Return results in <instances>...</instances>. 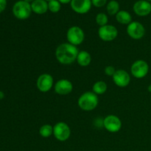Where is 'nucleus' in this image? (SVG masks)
I'll return each mask as SVG.
<instances>
[{
  "label": "nucleus",
  "mask_w": 151,
  "mask_h": 151,
  "mask_svg": "<svg viewBox=\"0 0 151 151\" xmlns=\"http://www.w3.org/2000/svg\"><path fill=\"white\" fill-rule=\"evenodd\" d=\"M7 7V0H0V13H2Z\"/></svg>",
  "instance_id": "25"
},
{
  "label": "nucleus",
  "mask_w": 151,
  "mask_h": 151,
  "mask_svg": "<svg viewBox=\"0 0 151 151\" xmlns=\"http://www.w3.org/2000/svg\"><path fill=\"white\" fill-rule=\"evenodd\" d=\"M116 20L121 24L128 25L132 22V16L126 10H119L116 15Z\"/></svg>",
  "instance_id": "17"
},
{
  "label": "nucleus",
  "mask_w": 151,
  "mask_h": 151,
  "mask_svg": "<svg viewBox=\"0 0 151 151\" xmlns=\"http://www.w3.org/2000/svg\"><path fill=\"white\" fill-rule=\"evenodd\" d=\"M106 10L109 15H116V13L119 11V4L116 0H111L109 1L106 6Z\"/></svg>",
  "instance_id": "20"
},
{
  "label": "nucleus",
  "mask_w": 151,
  "mask_h": 151,
  "mask_svg": "<svg viewBox=\"0 0 151 151\" xmlns=\"http://www.w3.org/2000/svg\"><path fill=\"white\" fill-rule=\"evenodd\" d=\"M60 4H68V3H71L72 0H58Z\"/></svg>",
  "instance_id": "26"
},
{
  "label": "nucleus",
  "mask_w": 151,
  "mask_h": 151,
  "mask_svg": "<svg viewBox=\"0 0 151 151\" xmlns=\"http://www.w3.org/2000/svg\"><path fill=\"white\" fill-rule=\"evenodd\" d=\"M54 90L59 95H68L73 90V85L69 80L60 79L54 85Z\"/></svg>",
  "instance_id": "12"
},
{
  "label": "nucleus",
  "mask_w": 151,
  "mask_h": 151,
  "mask_svg": "<svg viewBox=\"0 0 151 151\" xmlns=\"http://www.w3.org/2000/svg\"><path fill=\"white\" fill-rule=\"evenodd\" d=\"M3 97H4V93L1 92V91H0V100H1Z\"/></svg>",
  "instance_id": "27"
},
{
  "label": "nucleus",
  "mask_w": 151,
  "mask_h": 151,
  "mask_svg": "<svg viewBox=\"0 0 151 151\" xmlns=\"http://www.w3.org/2000/svg\"><path fill=\"white\" fill-rule=\"evenodd\" d=\"M150 100H151V96H150Z\"/></svg>",
  "instance_id": "32"
},
{
  "label": "nucleus",
  "mask_w": 151,
  "mask_h": 151,
  "mask_svg": "<svg viewBox=\"0 0 151 151\" xmlns=\"http://www.w3.org/2000/svg\"><path fill=\"white\" fill-rule=\"evenodd\" d=\"M114 83L117 86L124 88L129 85L131 82V76L127 71L123 69H118L112 77Z\"/></svg>",
  "instance_id": "11"
},
{
  "label": "nucleus",
  "mask_w": 151,
  "mask_h": 151,
  "mask_svg": "<svg viewBox=\"0 0 151 151\" xmlns=\"http://www.w3.org/2000/svg\"><path fill=\"white\" fill-rule=\"evenodd\" d=\"M32 11L38 15L44 14L48 9V2L45 0H35L31 3Z\"/></svg>",
  "instance_id": "15"
},
{
  "label": "nucleus",
  "mask_w": 151,
  "mask_h": 151,
  "mask_svg": "<svg viewBox=\"0 0 151 151\" xmlns=\"http://www.w3.org/2000/svg\"><path fill=\"white\" fill-rule=\"evenodd\" d=\"M31 4L24 0L16 1L13 7V13L16 19L19 20H25L30 16L32 13Z\"/></svg>",
  "instance_id": "3"
},
{
  "label": "nucleus",
  "mask_w": 151,
  "mask_h": 151,
  "mask_svg": "<svg viewBox=\"0 0 151 151\" xmlns=\"http://www.w3.org/2000/svg\"><path fill=\"white\" fill-rule=\"evenodd\" d=\"M39 134L41 137L44 138H49L53 134V126L50 124H45L43 125L39 128Z\"/></svg>",
  "instance_id": "19"
},
{
  "label": "nucleus",
  "mask_w": 151,
  "mask_h": 151,
  "mask_svg": "<svg viewBox=\"0 0 151 151\" xmlns=\"http://www.w3.org/2000/svg\"><path fill=\"white\" fill-rule=\"evenodd\" d=\"M72 10L79 14L88 13L91 7V0H72L70 3Z\"/></svg>",
  "instance_id": "13"
},
{
  "label": "nucleus",
  "mask_w": 151,
  "mask_h": 151,
  "mask_svg": "<svg viewBox=\"0 0 151 151\" xmlns=\"http://www.w3.org/2000/svg\"><path fill=\"white\" fill-rule=\"evenodd\" d=\"M79 50L76 46L69 43H63L56 48L55 58L63 65H70L77 60Z\"/></svg>",
  "instance_id": "1"
},
{
  "label": "nucleus",
  "mask_w": 151,
  "mask_h": 151,
  "mask_svg": "<svg viewBox=\"0 0 151 151\" xmlns=\"http://www.w3.org/2000/svg\"><path fill=\"white\" fill-rule=\"evenodd\" d=\"M103 127L109 132L116 133L122 128V121L116 115H108L103 119Z\"/></svg>",
  "instance_id": "9"
},
{
  "label": "nucleus",
  "mask_w": 151,
  "mask_h": 151,
  "mask_svg": "<svg viewBox=\"0 0 151 151\" xmlns=\"http://www.w3.org/2000/svg\"><path fill=\"white\" fill-rule=\"evenodd\" d=\"M147 1H151V0H147Z\"/></svg>",
  "instance_id": "31"
},
{
  "label": "nucleus",
  "mask_w": 151,
  "mask_h": 151,
  "mask_svg": "<svg viewBox=\"0 0 151 151\" xmlns=\"http://www.w3.org/2000/svg\"><path fill=\"white\" fill-rule=\"evenodd\" d=\"M116 71V70L113 66H107L104 69L105 74L109 77H113V75H114Z\"/></svg>",
  "instance_id": "23"
},
{
  "label": "nucleus",
  "mask_w": 151,
  "mask_h": 151,
  "mask_svg": "<svg viewBox=\"0 0 151 151\" xmlns=\"http://www.w3.org/2000/svg\"><path fill=\"white\" fill-rule=\"evenodd\" d=\"M147 89H148V91H150V92L151 93V85L149 86H148V88H147Z\"/></svg>",
  "instance_id": "29"
},
{
  "label": "nucleus",
  "mask_w": 151,
  "mask_h": 151,
  "mask_svg": "<svg viewBox=\"0 0 151 151\" xmlns=\"http://www.w3.org/2000/svg\"><path fill=\"white\" fill-rule=\"evenodd\" d=\"M98 97L93 91H86L78 98V104L80 109L85 111H91L98 106Z\"/></svg>",
  "instance_id": "2"
},
{
  "label": "nucleus",
  "mask_w": 151,
  "mask_h": 151,
  "mask_svg": "<svg viewBox=\"0 0 151 151\" xmlns=\"http://www.w3.org/2000/svg\"><path fill=\"white\" fill-rule=\"evenodd\" d=\"M98 35L102 41L110 42L116 39L118 35V30L114 25L106 24L99 28Z\"/></svg>",
  "instance_id": "7"
},
{
  "label": "nucleus",
  "mask_w": 151,
  "mask_h": 151,
  "mask_svg": "<svg viewBox=\"0 0 151 151\" xmlns=\"http://www.w3.org/2000/svg\"><path fill=\"white\" fill-rule=\"evenodd\" d=\"M107 0H91V3L96 7H102L106 5Z\"/></svg>",
  "instance_id": "24"
},
{
  "label": "nucleus",
  "mask_w": 151,
  "mask_h": 151,
  "mask_svg": "<svg viewBox=\"0 0 151 151\" xmlns=\"http://www.w3.org/2000/svg\"><path fill=\"white\" fill-rule=\"evenodd\" d=\"M134 13L139 16H146L151 13V4L147 0H139L133 7Z\"/></svg>",
  "instance_id": "14"
},
{
  "label": "nucleus",
  "mask_w": 151,
  "mask_h": 151,
  "mask_svg": "<svg viewBox=\"0 0 151 151\" xmlns=\"http://www.w3.org/2000/svg\"><path fill=\"white\" fill-rule=\"evenodd\" d=\"M66 39L68 43L77 47L82 44L85 39L84 31L78 26L71 27L66 32Z\"/></svg>",
  "instance_id": "4"
},
{
  "label": "nucleus",
  "mask_w": 151,
  "mask_h": 151,
  "mask_svg": "<svg viewBox=\"0 0 151 151\" xmlns=\"http://www.w3.org/2000/svg\"><path fill=\"white\" fill-rule=\"evenodd\" d=\"M149 72V65L145 60H137L133 63L131 67V73L137 79H142L147 76Z\"/></svg>",
  "instance_id": "6"
},
{
  "label": "nucleus",
  "mask_w": 151,
  "mask_h": 151,
  "mask_svg": "<svg viewBox=\"0 0 151 151\" xmlns=\"http://www.w3.org/2000/svg\"><path fill=\"white\" fill-rule=\"evenodd\" d=\"M24 1H27V2H28V3H32V1H35V0H24Z\"/></svg>",
  "instance_id": "28"
},
{
  "label": "nucleus",
  "mask_w": 151,
  "mask_h": 151,
  "mask_svg": "<svg viewBox=\"0 0 151 151\" xmlns=\"http://www.w3.org/2000/svg\"><path fill=\"white\" fill-rule=\"evenodd\" d=\"M76 61L78 62V64L82 67H86L90 65L91 62V56L88 52L86 50H82L79 51V53L77 57Z\"/></svg>",
  "instance_id": "16"
},
{
  "label": "nucleus",
  "mask_w": 151,
  "mask_h": 151,
  "mask_svg": "<svg viewBox=\"0 0 151 151\" xmlns=\"http://www.w3.org/2000/svg\"><path fill=\"white\" fill-rule=\"evenodd\" d=\"M60 7H61L60 3L58 0H51V1H48V9L52 13H56L59 12Z\"/></svg>",
  "instance_id": "22"
},
{
  "label": "nucleus",
  "mask_w": 151,
  "mask_h": 151,
  "mask_svg": "<svg viewBox=\"0 0 151 151\" xmlns=\"http://www.w3.org/2000/svg\"><path fill=\"white\" fill-rule=\"evenodd\" d=\"M96 22L97 24L100 27L105 26V25L108 24L109 22V18H108L107 15L104 13H100L96 16Z\"/></svg>",
  "instance_id": "21"
},
{
  "label": "nucleus",
  "mask_w": 151,
  "mask_h": 151,
  "mask_svg": "<svg viewBox=\"0 0 151 151\" xmlns=\"http://www.w3.org/2000/svg\"><path fill=\"white\" fill-rule=\"evenodd\" d=\"M45 1H51V0H45Z\"/></svg>",
  "instance_id": "30"
},
{
  "label": "nucleus",
  "mask_w": 151,
  "mask_h": 151,
  "mask_svg": "<svg viewBox=\"0 0 151 151\" xmlns=\"http://www.w3.org/2000/svg\"><path fill=\"white\" fill-rule=\"evenodd\" d=\"M36 86L41 92H48L54 86V79L50 74H42L37 79Z\"/></svg>",
  "instance_id": "10"
},
{
  "label": "nucleus",
  "mask_w": 151,
  "mask_h": 151,
  "mask_svg": "<svg viewBox=\"0 0 151 151\" xmlns=\"http://www.w3.org/2000/svg\"><path fill=\"white\" fill-rule=\"evenodd\" d=\"M108 86L103 81H97L92 86V91L97 95H102L107 91Z\"/></svg>",
  "instance_id": "18"
},
{
  "label": "nucleus",
  "mask_w": 151,
  "mask_h": 151,
  "mask_svg": "<svg viewBox=\"0 0 151 151\" xmlns=\"http://www.w3.org/2000/svg\"><path fill=\"white\" fill-rule=\"evenodd\" d=\"M53 136L58 141H66L71 136L70 127L64 122H57L53 126Z\"/></svg>",
  "instance_id": "5"
},
{
  "label": "nucleus",
  "mask_w": 151,
  "mask_h": 151,
  "mask_svg": "<svg viewBox=\"0 0 151 151\" xmlns=\"http://www.w3.org/2000/svg\"><path fill=\"white\" fill-rule=\"evenodd\" d=\"M127 34L131 38L139 40L144 37L145 34V28L144 25L139 22H132L127 27Z\"/></svg>",
  "instance_id": "8"
}]
</instances>
